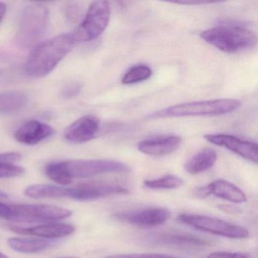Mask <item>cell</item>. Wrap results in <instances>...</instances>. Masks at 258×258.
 Returning a JSON list of instances; mask_svg holds the SVG:
<instances>
[{
  "label": "cell",
  "mask_w": 258,
  "mask_h": 258,
  "mask_svg": "<svg viewBox=\"0 0 258 258\" xmlns=\"http://www.w3.org/2000/svg\"><path fill=\"white\" fill-rule=\"evenodd\" d=\"M142 244L156 247H171L177 248L199 250L211 245L206 238L183 232H151L140 238Z\"/></svg>",
  "instance_id": "obj_8"
},
{
  "label": "cell",
  "mask_w": 258,
  "mask_h": 258,
  "mask_svg": "<svg viewBox=\"0 0 258 258\" xmlns=\"http://www.w3.org/2000/svg\"><path fill=\"white\" fill-rule=\"evenodd\" d=\"M144 185L151 189H173L182 186L183 180L176 175L169 174L157 179L145 180Z\"/></svg>",
  "instance_id": "obj_23"
},
{
  "label": "cell",
  "mask_w": 258,
  "mask_h": 258,
  "mask_svg": "<svg viewBox=\"0 0 258 258\" xmlns=\"http://www.w3.org/2000/svg\"><path fill=\"white\" fill-rule=\"evenodd\" d=\"M130 190L117 182H93L66 187V198L78 201H92L110 196L130 194Z\"/></svg>",
  "instance_id": "obj_10"
},
{
  "label": "cell",
  "mask_w": 258,
  "mask_h": 258,
  "mask_svg": "<svg viewBox=\"0 0 258 258\" xmlns=\"http://www.w3.org/2000/svg\"><path fill=\"white\" fill-rule=\"evenodd\" d=\"M49 25V11L46 6L34 4L26 6L19 15L16 42L24 49H34L41 43Z\"/></svg>",
  "instance_id": "obj_3"
},
{
  "label": "cell",
  "mask_w": 258,
  "mask_h": 258,
  "mask_svg": "<svg viewBox=\"0 0 258 258\" xmlns=\"http://www.w3.org/2000/svg\"><path fill=\"white\" fill-rule=\"evenodd\" d=\"M241 107V102L234 99L186 102L168 107L151 114V118L219 116L230 114Z\"/></svg>",
  "instance_id": "obj_5"
},
{
  "label": "cell",
  "mask_w": 258,
  "mask_h": 258,
  "mask_svg": "<svg viewBox=\"0 0 258 258\" xmlns=\"http://www.w3.org/2000/svg\"><path fill=\"white\" fill-rule=\"evenodd\" d=\"M81 90H82V86L79 83H72L63 88L61 96L66 99H72L78 96L81 93Z\"/></svg>",
  "instance_id": "obj_26"
},
{
  "label": "cell",
  "mask_w": 258,
  "mask_h": 258,
  "mask_svg": "<svg viewBox=\"0 0 258 258\" xmlns=\"http://www.w3.org/2000/svg\"><path fill=\"white\" fill-rule=\"evenodd\" d=\"M131 167L124 163L113 160H70L48 164L46 176L59 185H69L74 179L91 177L109 173H128Z\"/></svg>",
  "instance_id": "obj_1"
},
{
  "label": "cell",
  "mask_w": 258,
  "mask_h": 258,
  "mask_svg": "<svg viewBox=\"0 0 258 258\" xmlns=\"http://www.w3.org/2000/svg\"><path fill=\"white\" fill-rule=\"evenodd\" d=\"M170 217L171 213L168 209L160 207L117 211L113 214V217L117 220L146 227L164 224L170 220Z\"/></svg>",
  "instance_id": "obj_11"
},
{
  "label": "cell",
  "mask_w": 258,
  "mask_h": 258,
  "mask_svg": "<svg viewBox=\"0 0 258 258\" xmlns=\"http://www.w3.org/2000/svg\"><path fill=\"white\" fill-rule=\"evenodd\" d=\"M111 12V4L108 1L92 3L84 20L72 32L75 43H87L100 37L109 24Z\"/></svg>",
  "instance_id": "obj_6"
},
{
  "label": "cell",
  "mask_w": 258,
  "mask_h": 258,
  "mask_svg": "<svg viewBox=\"0 0 258 258\" xmlns=\"http://www.w3.org/2000/svg\"><path fill=\"white\" fill-rule=\"evenodd\" d=\"M62 258H77V257H62Z\"/></svg>",
  "instance_id": "obj_33"
},
{
  "label": "cell",
  "mask_w": 258,
  "mask_h": 258,
  "mask_svg": "<svg viewBox=\"0 0 258 258\" xmlns=\"http://www.w3.org/2000/svg\"><path fill=\"white\" fill-rule=\"evenodd\" d=\"M101 121L92 114L82 116L66 127L64 137L69 143L82 144L93 140L100 131Z\"/></svg>",
  "instance_id": "obj_13"
},
{
  "label": "cell",
  "mask_w": 258,
  "mask_h": 258,
  "mask_svg": "<svg viewBox=\"0 0 258 258\" xmlns=\"http://www.w3.org/2000/svg\"><path fill=\"white\" fill-rule=\"evenodd\" d=\"M217 153L214 149L206 148L195 154L185 163L184 168L189 174L196 175L209 170L217 162Z\"/></svg>",
  "instance_id": "obj_19"
},
{
  "label": "cell",
  "mask_w": 258,
  "mask_h": 258,
  "mask_svg": "<svg viewBox=\"0 0 258 258\" xmlns=\"http://www.w3.org/2000/svg\"><path fill=\"white\" fill-rule=\"evenodd\" d=\"M7 14V5L4 3L0 2V25L2 24Z\"/></svg>",
  "instance_id": "obj_30"
},
{
  "label": "cell",
  "mask_w": 258,
  "mask_h": 258,
  "mask_svg": "<svg viewBox=\"0 0 258 258\" xmlns=\"http://www.w3.org/2000/svg\"><path fill=\"white\" fill-rule=\"evenodd\" d=\"M11 220L35 222L64 220L71 217L72 211L66 208L52 205H10Z\"/></svg>",
  "instance_id": "obj_9"
},
{
  "label": "cell",
  "mask_w": 258,
  "mask_h": 258,
  "mask_svg": "<svg viewBox=\"0 0 258 258\" xmlns=\"http://www.w3.org/2000/svg\"><path fill=\"white\" fill-rule=\"evenodd\" d=\"M55 134L52 126L44 122L31 120L19 126L14 137L16 141L28 146H34L50 138Z\"/></svg>",
  "instance_id": "obj_14"
},
{
  "label": "cell",
  "mask_w": 258,
  "mask_h": 258,
  "mask_svg": "<svg viewBox=\"0 0 258 258\" xmlns=\"http://www.w3.org/2000/svg\"><path fill=\"white\" fill-rule=\"evenodd\" d=\"M75 43L72 33L59 34L41 42L28 56L25 64V73L32 78L49 75L69 55Z\"/></svg>",
  "instance_id": "obj_2"
},
{
  "label": "cell",
  "mask_w": 258,
  "mask_h": 258,
  "mask_svg": "<svg viewBox=\"0 0 258 258\" xmlns=\"http://www.w3.org/2000/svg\"><path fill=\"white\" fill-rule=\"evenodd\" d=\"M25 195L32 199L66 198V187L55 185H34L28 187Z\"/></svg>",
  "instance_id": "obj_21"
},
{
  "label": "cell",
  "mask_w": 258,
  "mask_h": 258,
  "mask_svg": "<svg viewBox=\"0 0 258 258\" xmlns=\"http://www.w3.org/2000/svg\"><path fill=\"white\" fill-rule=\"evenodd\" d=\"M9 244L13 250L21 253H34L46 250L51 245V242L46 239L37 238H10Z\"/></svg>",
  "instance_id": "obj_20"
},
{
  "label": "cell",
  "mask_w": 258,
  "mask_h": 258,
  "mask_svg": "<svg viewBox=\"0 0 258 258\" xmlns=\"http://www.w3.org/2000/svg\"><path fill=\"white\" fill-rule=\"evenodd\" d=\"M209 196H215L232 203L246 202L245 194L241 188L225 179H216L206 185Z\"/></svg>",
  "instance_id": "obj_17"
},
{
  "label": "cell",
  "mask_w": 258,
  "mask_h": 258,
  "mask_svg": "<svg viewBox=\"0 0 258 258\" xmlns=\"http://www.w3.org/2000/svg\"><path fill=\"white\" fill-rule=\"evenodd\" d=\"M178 221L203 232L229 238H248L250 232L246 228L215 217L201 214H182Z\"/></svg>",
  "instance_id": "obj_7"
},
{
  "label": "cell",
  "mask_w": 258,
  "mask_h": 258,
  "mask_svg": "<svg viewBox=\"0 0 258 258\" xmlns=\"http://www.w3.org/2000/svg\"><path fill=\"white\" fill-rule=\"evenodd\" d=\"M205 140L216 146L223 147L238 156L256 164L258 161L257 144L253 142L241 140L229 134H208Z\"/></svg>",
  "instance_id": "obj_12"
},
{
  "label": "cell",
  "mask_w": 258,
  "mask_h": 258,
  "mask_svg": "<svg viewBox=\"0 0 258 258\" xmlns=\"http://www.w3.org/2000/svg\"><path fill=\"white\" fill-rule=\"evenodd\" d=\"M204 41L226 53H236L252 49L257 38L253 31L239 26H219L202 31Z\"/></svg>",
  "instance_id": "obj_4"
},
{
  "label": "cell",
  "mask_w": 258,
  "mask_h": 258,
  "mask_svg": "<svg viewBox=\"0 0 258 258\" xmlns=\"http://www.w3.org/2000/svg\"><path fill=\"white\" fill-rule=\"evenodd\" d=\"M25 169L13 163L0 162V178H13L22 176Z\"/></svg>",
  "instance_id": "obj_24"
},
{
  "label": "cell",
  "mask_w": 258,
  "mask_h": 258,
  "mask_svg": "<svg viewBox=\"0 0 258 258\" xmlns=\"http://www.w3.org/2000/svg\"><path fill=\"white\" fill-rule=\"evenodd\" d=\"M0 258H10L8 256H7V255L4 254V253H2V252L0 251Z\"/></svg>",
  "instance_id": "obj_32"
},
{
  "label": "cell",
  "mask_w": 258,
  "mask_h": 258,
  "mask_svg": "<svg viewBox=\"0 0 258 258\" xmlns=\"http://www.w3.org/2000/svg\"><path fill=\"white\" fill-rule=\"evenodd\" d=\"M152 69L146 64H138L131 68L123 75L121 83L124 85H133L147 81L152 77Z\"/></svg>",
  "instance_id": "obj_22"
},
{
  "label": "cell",
  "mask_w": 258,
  "mask_h": 258,
  "mask_svg": "<svg viewBox=\"0 0 258 258\" xmlns=\"http://www.w3.org/2000/svg\"><path fill=\"white\" fill-rule=\"evenodd\" d=\"M207 258H250V256L242 252L217 251L209 253Z\"/></svg>",
  "instance_id": "obj_27"
},
{
  "label": "cell",
  "mask_w": 258,
  "mask_h": 258,
  "mask_svg": "<svg viewBox=\"0 0 258 258\" xmlns=\"http://www.w3.org/2000/svg\"><path fill=\"white\" fill-rule=\"evenodd\" d=\"M12 210L10 205L0 202V218L11 220Z\"/></svg>",
  "instance_id": "obj_28"
},
{
  "label": "cell",
  "mask_w": 258,
  "mask_h": 258,
  "mask_svg": "<svg viewBox=\"0 0 258 258\" xmlns=\"http://www.w3.org/2000/svg\"><path fill=\"white\" fill-rule=\"evenodd\" d=\"M28 100V95L22 91L0 92V115L13 116L22 112Z\"/></svg>",
  "instance_id": "obj_18"
},
{
  "label": "cell",
  "mask_w": 258,
  "mask_h": 258,
  "mask_svg": "<svg viewBox=\"0 0 258 258\" xmlns=\"http://www.w3.org/2000/svg\"><path fill=\"white\" fill-rule=\"evenodd\" d=\"M105 258H179L170 255L160 253H129V254H117L106 256Z\"/></svg>",
  "instance_id": "obj_25"
},
{
  "label": "cell",
  "mask_w": 258,
  "mask_h": 258,
  "mask_svg": "<svg viewBox=\"0 0 258 258\" xmlns=\"http://www.w3.org/2000/svg\"><path fill=\"white\" fill-rule=\"evenodd\" d=\"M7 197V195L6 194L5 192H4V191H1L0 190V199H5V198Z\"/></svg>",
  "instance_id": "obj_31"
},
{
  "label": "cell",
  "mask_w": 258,
  "mask_h": 258,
  "mask_svg": "<svg viewBox=\"0 0 258 258\" xmlns=\"http://www.w3.org/2000/svg\"><path fill=\"white\" fill-rule=\"evenodd\" d=\"M182 140L179 136H162L148 139L139 143L138 150L150 156H164L179 149Z\"/></svg>",
  "instance_id": "obj_15"
},
{
  "label": "cell",
  "mask_w": 258,
  "mask_h": 258,
  "mask_svg": "<svg viewBox=\"0 0 258 258\" xmlns=\"http://www.w3.org/2000/svg\"><path fill=\"white\" fill-rule=\"evenodd\" d=\"M13 232L22 235H34L44 238H61L72 235L75 232V226L66 223H49L33 227H19L10 226Z\"/></svg>",
  "instance_id": "obj_16"
},
{
  "label": "cell",
  "mask_w": 258,
  "mask_h": 258,
  "mask_svg": "<svg viewBox=\"0 0 258 258\" xmlns=\"http://www.w3.org/2000/svg\"><path fill=\"white\" fill-rule=\"evenodd\" d=\"M217 1H179V2H174L173 4H179V5H208V4H217Z\"/></svg>",
  "instance_id": "obj_29"
}]
</instances>
